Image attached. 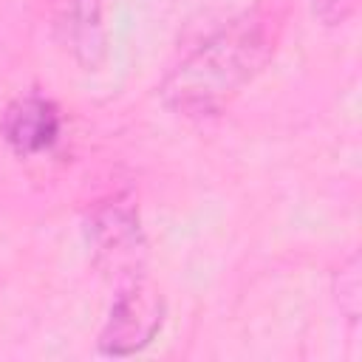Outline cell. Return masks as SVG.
Masks as SVG:
<instances>
[{"mask_svg":"<svg viewBox=\"0 0 362 362\" xmlns=\"http://www.w3.org/2000/svg\"><path fill=\"white\" fill-rule=\"evenodd\" d=\"M88 243L93 263L116 280H139L144 269V235L139 212L127 201H110L88 218Z\"/></svg>","mask_w":362,"mask_h":362,"instance_id":"7a4b0ae2","label":"cell"},{"mask_svg":"<svg viewBox=\"0 0 362 362\" xmlns=\"http://www.w3.org/2000/svg\"><path fill=\"white\" fill-rule=\"evenodd\" d=\"M280 37V14L260 3L192 48L161 82L164 107L178 116L201 119L223 110L272 59Z\"/></svg>","mask_w":362,"mask_h":362,"instance_id":"6da1fadb","label":"cell"},{"mask_svg":"<svg viewBox=\"0 0 362 362\" xmlns=\"http://www.w3.org/2000/svg\"><path fill=\"white\" fill-rule=\"evenodd\" d=\"M62 130V116L59 107L40 96V93H23L0 116V136L3 141L23 158L40 156L51 150L59 139Z\"/></svg>","mask_w":362,"mask_h":362,"instance_id":"277c9868","label":"cell"},{"mask_svg":"<svg viewBox=\"0 0 362 362\" xmlns=\"http://www.w3.org/2000/svg\"><path fill=\"white\" fill-rule=\"evenodd\" d=\"M57 42L85 71H96L107 54L102 0H59L54 11Z\"/></svg>","mask_w":362,"mask_h":362,"instance_id":"5b68a950","label":"cell"},{"mask_svg":"<svg viewBox=\"0 0 362 362\" xmlns=\"http://www.w3.org/2000/svg\"><path fill=\"white\" fill-rule=\"evenodd\" d=\"M356 8H359V0H311V11L325 28H337L348 23Z\"/></svg>","mask_w":362,"mask_h":362,"instance_id":"52a82bcc","label":"cell"},{"mask_svg":"<svg viewBox=\"0 0 362 362\" xmlns=\"http://www.w3.org/2000/svg\"><path fill=\"white\" fill-rule=\"evenodd\" d=\"M164 322V300L139 277L119 288L107 322L99 334V351L107 356H130L147 348Z\"/></svg>","mask_w":362,"mask_h":362,"instance_id":"3957f363","label":"cell"},{"mask_svg":"<svg viewBox=\"0 0 362 362\" xmlns=\"http://www.w3.org/2000/svg\"><path fill=\"white\" fill-rule=\"evenodd\" d=\"M359 291H362V283H359V255H351L348 263L337 274V300H339V308L351 320L359 317Z\"/></svg>","mask_w":362,"mask_h":362,"instance_id":"8992f818","label":"cell"}]
</instances>
